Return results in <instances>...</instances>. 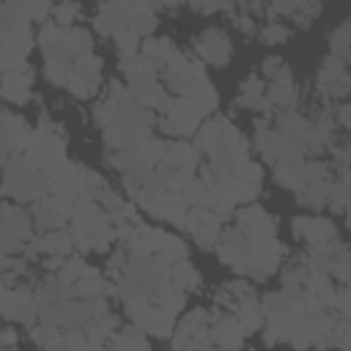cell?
Here are the masks:
<instances>
[{"mask_svg":"<svg viewBox=\"0 0 351 351\" xmlns=\"http://www.w3.org/2000/svg\"><path fill=\"white\" fill-rule=\"evenodd\" d=\"M33 239V219L16 203L0 206V255H22L25 244Z\"/></svg>","mask_w":351,"mask_h":351,"instance_id":"6da1fadb","label":"cell"},{"mask_svg":"<svg viewBox=\"0 0 351 351\" xmlns=\"http://www.w3.org/2000/svg\"><path fill=\"white\" fill-rule=\"evenodd\" d=\"M282 258H285V247L277 239H250L239 274H247L252 280H269L280 269Z\"/></svg>","mask_w":351,"mask_h":351,"instance_id":"7a4b0ae2","label":"cell"},{"mask_svg":"<svg viewBox=\"0 0 351 351\" xmlns=\"http://www.w3.org/2000/svg\"><path fill=\"white\" fill-rule=\"evenodd\" d=\"M203 123L200 112L184 99V96H173L167 99V104L162 107V112L156 115V129L165 132L167 137H189L197 132V126Z\"/></svg>","mask_w":351,"mask_h":351,"instance_id":"3957f363","label":"cell"},{"mask_svg":"<svg viewBox=\"0 0 351 351\" xmlns=\"http://www.w3.org/2000/svg\"><path fill=\"white\" fill-rule=\"evenodd\" d=\"M192 49L200 63H208L217 69H225L233 58V41L222 27H206L200 36L192 38Z\"/></svg>","mask_w":351,"mask_h":351,"instance_id":"277c9868","label":"cell"},{"mask_svg":"<svg viewBox=\"0 0 351 351\" xmlns=\"http://www.w3.org/2000/svg\"><path fill=\"white\" fill-rule=\"evenodd\" d=\"M315 88L326 96V99H343L351 88V77H348V63L335 58V55H326L321 69H318V77H315Z\"/></svg>","mask_w":351,"mask_h":351,"instance_id":"5b68a950","label":"cell"},{"mask_svg":"<svg viewBox=\"0 0 351 351\" xmlns=\"http://www.w3.org/2000/svg\"><path fill=\"white\" fill-rule=\"evenodd\" d=\"M181 228H186V230L192 233V239H195L203 250H211V247L217 244V239H219L222 219H219L217 214H211V211L200 208V206H192V208L186 211V217H184V225H181Z\"/></svg>","mask_w":351,"mask_h":351,"instance_id":"8992f818","label":"cell"},{"mask_svg":"<svg viewBox=\"0 0 351 351\" xmlns=\"http://www.w3.org/2000/svg\"><path fill=\"white\" fill-rule=\"evenodd\" d=\"M33 69L27 63L11 69V71H3L0 74V99L11 101V104H27L33 99Z\"/></svg>","mask_w":351,"mask_h":351,"instance_id":"52a82bcc","label":"cell"},{"mask_svg":"<svg viewBox=\"0 0 351 351\" xmlns=\"http://www.w3.org/2000/svg\"><path fill=\"white\" fill-rule=\"evenodd\" d=\"M244 326L239 324L236 315L230 313H211V324H208V340L214 348H228V351H239L244 343Z\"/></svg>","mask_w":351,"mask_h":351,"instance_id":"ba28073f","label":"cell"},{"mask_svg":"<svg viewBox=\"0 0 351 351\" xmlns=\"http://www.w3.org/2000/svg\"><path fill=\"white\" fill-rule=\"evenodd\" d=\"M33 129L27 126V121L11 110H0V143L11 151V154H25L30 145Z\"/></svg>","mask_w":351,"mask_h":351,"instance_id":"9c48e42d","label":"cell"},{"mask_svg":"<svg viewBox=\"0 0 351 351\" xmlns=\"http://www.w3.org/2000/svg\"><path fill=\"white\" fill-rule=\"evenodd\" d=\"M236 228L247 236V239H274L277 233V222L271 214H266L261 206H244L236 214Z\"/></svg>","mask_w":351,"mask_h":351,"instance_id":"30bf717a","label":"cell"},{"mask_svg":"<svg viewBox=\"0 0 351 351\" xmlns=\"http://www.w3.org/2000/svg\"><path fill=\"white\" fill-rule=\"evenodd\" d=\"M291 228H293V236L299 241H304L307 247L326 244V241H335L337 239L335 222L332 219H324V217H296Z\"/></svg>","mask_w":351,"mask_h":351,"instance_id":"8fae6325","label":"cell"},{"mask_svg":"<svg viewBox=\"0 0 351 351\" xmlns=\"http://www.w3.org/2000/svg\"><path fill=\"white\" fill-rule=\"evenodd\" d=\"M93 27L101 36H118L129 27V3H101L93 14Z\"/></svg>","mask_w":351,"mask_h":351,"instance_id":"7c38bea8","label":"cell"},{"mask_svg":"<svg viewBox=\"0 0 351 351\" xmlns=\"http://www.w3.org/2000/svg\"><path fill=\"white\" fill-rule=\"evenodd\" d=\"M184 99L200 112V118L206 121V118H211L214 115V110H217V104H219V96H217V90H214V85L208 82V77H197L195 82H189V88H186V93H184Z\"/></svg>","mask_w":351,"mask_h":351,"instance_id":"4fadbf2b","label":"cell"},{"mask_svg":"<svg viewBox=\"0 0 351 351\" xmlns=\"http://www.w3.org/2000/svg\"><path fill=\"white\" fill-rule=\"evenodd\" d=\"M33 241L44 258H69L74 250L69 230H47L41 236H33Z\"/></svg>","mask_w":351,"mask_h":351,"instance_id":"5bb4252c","label":"cell"},{"mask_svg":"<svg viewBox=\"0 0 351 351\" xmlns=\"http://www.w3.org/2000/svg\"><path fill=\"white\" fill-rule=\"evenodd\" d=\"M104 348H107V351H151L145 335H143L137 326H118V329L110 335V340H107Z\"/></svg>","mask_w":351,"mask_h":351,"instance_id":"9a60e30c","label":"cell"},{"mask_svg":"<svg viewBox=\"0 0 351 351\" xmlns=\"http://www.w3.org/2000/svg\"><path fill=\"white\" fill-rule=\"evenodd\" d=\"M263 90H266V82L261 80V74H250V77L239 85V99H236V101H239L241 107H250V110L263 112V110H266Z\"/></svg>","mask_w":351,"mask_h":351,"instance_id":"2e32d148","label":"cell"},{"mask_svg":"<svg viewBox=\"0 0 351 351\" xmlns=\"http://www.w3.org/2000/svg\"><path fill=\"white\" fill-rule=\"evenodd\" d=\"M129 27L143 38L156 30V11L151 3H129Z\"/></svg>","mask_w":351,"mask_h":351,"instance_id":"e0dca14e","label":"cell"},{"mask_svg":"<svg viewBox=\"0 0 351 351\" xmlns=\"http://www.w3.org/2000/svg\"><path fill=\"white\" fill-rule=\"evenodd\" d=\"M173 52H176V47H173L170 38H145V41L140 44V55H143L154 69H162V66L173 58Z\"/></svg>","mask_w":351,"mask_h":351,"instance_id":"ac0fdd59","label":"cell"},{"mask_svg":"<svg viewBox=\"0 0 351 351\" xmlns=\"http://www.w3.org/2000/svg\"><path fill=\"white\" fill-rule=\"evenodd\" d=\"M348 44H351V19H343L329 33V55H335V58L348 63V58H351V47Z\"/></svg>","mask_w":351,"mask_h":351,"instance_id":"d6986e66","label":"cell"},{"mask_svg":"<svg viewBox=\"0 0 351 351\" xmlns=\"http://www.w3.org/2000/svg\"><path fill=\"white\" fill-rule=\"evenodd\" d=\"M170 277H173V282L186 293V291H197L200 288V271L184 258V261H178V263H173V269H170Z\"/></svg>","mask_w":351,"mask_h":351,"instance_id":"ffe728a7","label":"cell"},{"mask_svg":"<svg viewBox=\"0 0 351 351\" xmlns=\"http://www.w3.org/2000/svg\"><path fill=\"white\" fill-rule=\"evenodd\" d=\"M16 5V16L27 19V22H44L47 16H52V3H14Z\"/></svg>","mask_w":351,"mask_h":351,"instance_id":"44dd1931","label":"cell"},{"mask_svg":"<svg viewBox=\"0 0 351 351\" xmlns=\"http://www.w3.org/2000/svg\"><path fill=\"white\" fill-rule=\"evenodd\" d=\"M115 49H118L121 60H123V58H132V55H137V52H140V36H137L132 27L121 30V33L115 36Z\"/></svg>","mask_w":351,"mask_h":351,"instance_id":"7402d4cb","label":"cell"},{"mask_svg":"<svg viewBox=\"0 0 351 351\" xmlns=\"http://www.w3.org/2000/svg\"><path fill=\"white\" fill-rule=\"evenodd\" d=\"M233 178H239V181H244V184H252V186H261V181H263V167H261L258 162H252V159L239 162L236 170H233Z\"/></svg>","mask_w":351,"mask_h":351,"instance_id":"603a6c76","label":"cell"},{"mask_svg":"<svg viewBox=\"0 0 351 351\" xmlns=\"http://www.w3.org/2000/svg\"><path fill=\"white\" fill-rule=\"evenodd\" d=\"M80 11H82L80 3H60V5H52V22L60 25V27H74Z\"/></svg>","mask_w":351,"mask_h":351,"instance_id":"cb8c5ba5","label":"cell"},{"mask_svg":"<svg viewBox=\"0 0 351 351\" xmlns=\"http://www.w3.org/2000/svg\"><path fill=\"white\" fill-rule=\"evenodd\" d=\"M261 41L263 44H269V47H274V44H282V41H288L291 38V30L282 25V22H269V25H263L261 27Z\"/></svg>","mask_w":351,"mask_h":351,"instance_id":"d4e9b609","label":"cell"},{"mask_svg":"<svg viewBox=\"0 0 351 351\" xmlns=\"http://www.w3.org/2000/svg\"><path fill=\"white\" fill-rule=\"evenodd\" d=\"M236 11H239V5H236ZM236 27H241L244 33H252L255 30V19L250 14H244V11H239L236 14Z\"/></svg>","mask_w":351,"mask_h":351,"instance_id":"484cf974","label":"cell"},{"mask_svg":"<svg viewBox=\"0 0 351 351\" xmlns=\"http://www.w3.org/2000/svg\"><path fill=\"white\" fill-rule=\"evenodd\" d=\"M16 340H19V335H16L14 329H0V346H3V348H14Z\"/></svg>","mask_w":351,"mask_h":351,"instance_id":"4316f807","label":"cell"},{"mask_svg":"<svg viewBox=\"0 0 351 351\" xmlns=\"http://www.w3.org/2000/svg\"><path fill=\"white\" fill-rule=\"evenodd\" d=\"M8 156H11V151L0 143V173H3V167H5V162H8Z\"/></svg>","mask_w":351,"mask_h":351,"instance_id":"83f0119b","label":"cell"},{"mask_svg":"<svg viewBox=\"0 0 351 351\" xmlns=\"http://www.w3.org/2000/svg\"><path fill=\"white\" fill-rule=\"evenodd\" d=\"M211 351H228V348H214V346H211Z\"/></svg>","mask_w":351,"mask_h":351,"instance_id":"f1b7e54d","label":"cell"},{"mask_svg":"<svg viewBox=\"0 0 351 351\" xmlns=\"http://www.w3.org/2000/svg\"><path fill=\"white\" fill-rule=\"evenodd\" d=\"M206 351H211V348H206Z\"/></svg>","mask_w":351,"mask_h":351,"instance_id":"f546056e","label":"cell"}]
</instances>
